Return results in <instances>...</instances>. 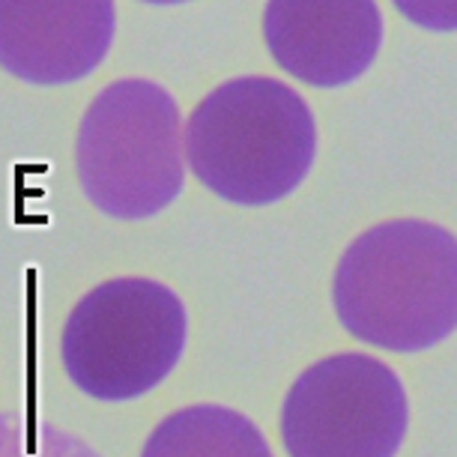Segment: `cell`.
<instances>
[{"mask_svg":"<svg viewBox=\"0 0 457 457\" xmlns=\"http://www.w3.org/2000/svg\"><path fill=\"white\" fill-rule=\"evenodd\" d=\"M407 421V392L395 370L365 353H341L290 386L281 436L290 457H395Z\"/></svg>","mask_w":457,"mask_h":457,"instance_id":"obj_5","label":"cell"},{"mask_svg":"<svg viewBox=\"0 0 457 457\" xmlns=\"http://www.w3.org/2000/svg\"><path fill=\"white\" fill-rule=\"evenodd\" d=\"M75 159L84 195L111 219L135 221L162 212L186 183L174 96L144 79L111 84L81 120Z\"/></svg>","mask_w":457,"mask_h":457,"instance_id":"obj_3","label":"cell"},{"mask_svg":"<svg viewBox=\"0 0 457 457\" xmlns=\"http://www.w3.org/2000/svg\"><path fill=\"white\" fill-rule=\"evenodd\" d=\"M114 0H0V66L30 84L90 75L114 42Z\"/></svg>","mask_w":457,"mask_h":457,"instance_id":"obj_7","label":"cell"},{"mask_svg":"<svg viewBox=\"0 0 457 457\" xmlns=\"http://www.w3.org/2000/svg\"><path fill=\"white\" fill-rule=\"evenodd\" d=\"M141 457H272L263 434L228 407H188L150 434Z\"/></svg>","mask_w":457,"mask_h":457,"instance_id":"obj_8","label":"cell"},{"mask_svg":"<svg viewBox=\"0 0 457 457\" xmlns=\"http://www.w3.org/2000/svg\"><path fill=\"white\" fill-rule=\"evenodd\" d=\"M350 335L395 353L436 347L457 329V237L419 219L365 230L335 272Z\"/></svg>","mask_w":457,"mask_h":457,"instance_id":"obj_1","label":"cell"},{"mask_svg":"<svg viewBox=\"0 0 457 457\" xmlns=\"http://www.w3.org/2000/svg\"><path fill=\"white\" fill-rule=\"evenodd\" d=\"M186 308L150 278H114L90 290L63 329L69 379L96 401H132L156 389L183 356Z\"/></svg>","mask_w":457,"mask_h":457,"instance_id":"obj_4","label":"cell"},{"mask_svg":"<svg viewBox=\"0 0 457 457\" xmlns=\"http://www.w3.org/2000/svg\"><path fill=\"white\" fill-rule=\"evenodd\" d=\"M263 37L284 72L312 87H341L374 63L383 46L377 0H270Z\"/></svg>","mask_w":457,"mask_h":457,"instance_id":"obj_6","label":"cell"},{"mask_svg":"<svg viewBox=\"0 0 457 457\" xmlns=\"http://www.w3.org/2000/svg\"><path fill=\"white\" fill-rule=\"evenodd\" d=\"M186 153L195 177L224 201L275 204L296 192L314 165V114L287 84L245 75L192 111Z\"/></svg>","mask_w":457,"mask_h":457,"instance_id":"obj_2","label":"cell"},{"mask_svg":"<svg viewBox=\"0 0 457 457\" xmlns=\"http://www.w3.org/2000/svg\"><path fill=\"white\" fill-rule=\"evenodd\" d=\"M0 457H102L69 430L30 412L0 410Z\"/></svg>","mask_w":457,"mask_h":457,"instance_id":"obj_9","label":"cell"},{"mask_svg":"<svg viewBox=\"0 0 457 457\" xmlns=\"http://www.w3.org/2000/svg\"><path fill=\"white\" fill-rule=\"evenodd\" d=\"M144 4H156V6H170V4H186V0H144Z\"/></svg>","mask_w":457,"mask_h":457,"instance_id":"obj_11","label":"cell"},{"mask_svg":"<svg viewBox=\"0 0 457 457\" xmlns=\"http://www.w3.org/2000/svg\"><path fill=\"white\" fill-rule=\"evenodd\" d=\"M395 6L425 30H457V0H395Z\"/></svg>","mask_w":457,"mask_h":457,"instance_id":"obj_10","label":"cell"}]
</instances>
